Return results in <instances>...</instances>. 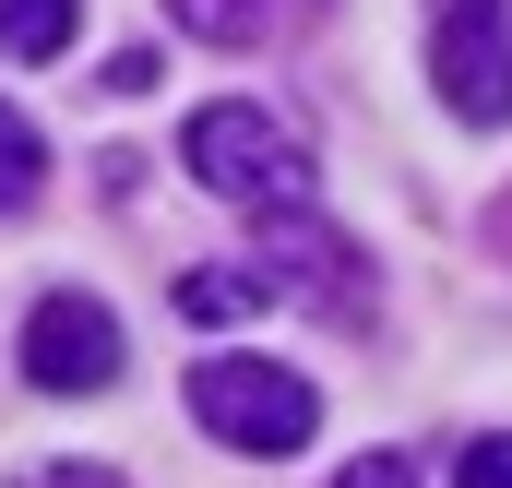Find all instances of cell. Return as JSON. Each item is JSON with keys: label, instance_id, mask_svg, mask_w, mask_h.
I'll return each instance as SVG.
<instances>
[{"label": "cell", "instance_id": "7a4b0ae2", "mask_svg": "<svg viewBox=\"0 0 512 488\" xmlns=\"http://www.w3.org/2000/svg\"><path fill=\"white\" fill-rule=\"evenodd\" d=\"M191 417L227 441V453H298L322 429V393L286 358H203L191 369Z\"/></svg>", "mask_w": 512, "mask_h": 488}, {"label": "cell", "instance_id": "5b68a950", "mask_svg": "<svg viewBox=\"0 0 512 488\" xmlns=\"http://www.w3.org/2000/svg\"><path fill=\"white\" fill-rule=\"evenodd\" d=\"M167 12H179L203 48H274V36H298L322 0H167Z\"/></svg>", "mask_w": 512, "mask_h": 488}, {"label": "cell", "instance_id": "3957f363", "mask_svg": "<svg viewBox=\"0 0 512 488\" xmlns=\"http://www.w3.org/2000/svg\"><path fill=\"white\" fill-rule=\"evenodd\" d=\"M429 84H441V108L477 131L512 120V0H441V24H429Z\"/></svg>", "mask_w": 512, "mask_h": 488}, {"label": "cell", "instance_id": "8fae6325", "mask_svg": "<svg viewBox=\"0 0 512 488\" xmlns=\"http://www.w3.org/2000/svg\"><path fill=\"white\" fill-rule=\"evenodd\" d=\"M12 488H131V477H108V465H36V477H12Z\"/></svg>", "mask_w": 512, "mask_h": 488}, {"label": "cell", "instance_id": "9c48e42d", "mask_svg": "<svg viewBox=\"0 0 512 488\" xmlns=\"http://www.w3.org/2000/svg\"><path fill=\"white\" fill-rule=\"evenodd\" d=\"M453 488H512V429L465 441V453H453Z\"/></svg>", "mask_w": 512, "mask_h": 488}, {"label": "cell", "instance_id": "7c38bea8", "mask_svg": "<svg viewBox=\"0 0 512 488\" xmlns=\"http://www.w3.org/2000/svg\"><path fill=\"white\" fill-rule=\"evenodd\" d=\"M108 96H155V48H120L108 60Z\"/></svg>", "mask_w": 512, "mask_h": 488}, {"label": "cell", "instance_id": "6da1fadb", "mask_svg": "<svg viewBox=\"0 0 512 488\" xmlns=\"http://www.w3.org/2000/svg\"><path fill=\"white\" fill-rule=\"evenodd\" d=\"M179 167L215 191V203H239V215H310V143L251 108V96H227V108H191L179 131Z\"/></svg>", "mask_w": 512, "mask_h": 488}, {"label": "cell", "instance_id": "52a82bcc", "mask_svg": "<svg viewBox=\"0 0 512 488\" xmlns=\"http://www.w3.org/2000/svg\"><path fill=\"white\" fill-rule=\"evenodd\" d=\"M84 0H0V60H60Z\"/></svg>", "mask_w": 512, "mask_h": 488}, {"label": "cell", "instance_id": "8992f818", "mask_svg": "<svg viewBox=\"0 0 512 488\" xmlns=\"http://www.w3.org/2000/svg\"><path fill=\"white\" fill-rule=\"evenodd\" d=\"M262 298H274L262 262H203V274H179V310H191V322H251Z\"/></svg>", "mask_w": 512, "mask_h": 488}, {"label": "cell", "instance_id": "30bf717a", "mask_svg": "<svg viewBox=\"0 0 512 488\" xmlns=\"http://www.w3.org/2000/svg\"><path fill=\"white\" fill-rule=\"evenodd\" d=\"M334 488H417V453H358Z\"/></svg>", "mask_w": 512, "mask_h": 488}, {"label": "cell", "instance_id": "ba28073f", "mask_svg": "<svg viewBox=\"0 0 512 488\" xmlns=\"http://www.w3.org/2000/svg\"><path fill=\"white\" fill-rule=\"evenodd\" d=\"M36 191H48V143H36V120L0 96V215H24Z\"/></svg>", "mask_w": 512, "mask_h": 488}, {"label": "cell", "instance_id": "277c9868", "mask_svg": "<svg viewBox=\"0 0 512 488\" xmlns=\"http://www.w3.org/2000/svg\"><path fill=\"white\" fill-rule=\"evenodd\" d=\"M24 381H36V393H108V381H120V322H108L84 286L36 298V310H24Z\"/></svg>", "mask_w": 512, "mask_h": 488}]
</instances>
